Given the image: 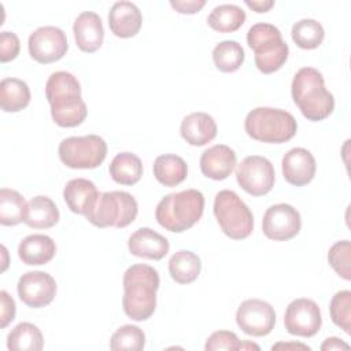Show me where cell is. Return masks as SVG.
I'll return each mask as SVG.
<instances>
[{
  "label": "cell",
  "instance_id": "38",
  "mask_svg": "<svg viewBox=\"0 0 351 351\" xmlns=\"http://www.w3.org/2000/svg\"><path fill=\"white\" fill-rule=\"evenodd\" d=\"M21 43L15 33L1 32L0 33V60L3 63L15 59L19 53Z\"/></svg>",
  "mask_w": 351,
  "mask_h": 351
},
{
  "label": "cell",
  "instance_id": "12",
  "mask_svg": "<svg viewBox=\"0 0 351 351\" xmlns=\"http://www.w3.org/2000/svg\"><path fill=\"white\" fill-rule=\"evenodd\" d=\"M284 325L288 333L300 337H311L318 333L322 325L318 304L307 298L292 300L284 315Z\"/></svg>",
  "mask_w": 351,
  "mask_h": 351
},
{
  "label": "cell",
  "instance_id": "40",
  "mask_svg": "<svg viewBox=\"0 0 351 351\" xmlns=\"http://www.w3.org/2000/svg\"><path fill=\"white\" fill-rule=\"evenodd\" d=\"M170 5L180 14H196L206 5V0H171Z\"/></svg>",
  "mask_w": 351,
  "mask_h": 351
},
{
  "label": "cell",
  "instance_id": "31",
  "mask_svg": "<svg viewBox=\"0 0 351 351\" xmlns=\"http://www.w3.org/2000/svg\"><path fill=\"white\" fill-rule=\"evenodd\" d=\"M27 203L25 197L14 189H0V223L4 226H14L23 222Z\"/></svg>",
  "mask_w": 351,
  "mask_h": 351
},
{
  "label": "cell",
  "instance_id": "13",
  "mask_svg": "<svg viewBox=\"0 0 351 351\" xmlns=\"http://www.w3.org/2000/svg\"><path fill=\"white\" fill-rule=\"evenodd\" d=\"M236 322L244 333L262 337L273 330L276 313L273 306L265 300L247 299L237 308Z\"/></svg>",
  "mask_w": 351,
  "mask_h": 351
},
{
  "label": "cell",
  "instance_id": "44",
  "mask_svg": "<svg viewBox=\"0 0 351 351\" xmlns=\"http://www.w3.org/2000/svg\"><path fill=\"white\" fill-rule=\"evenodd\" d=\"M245 348H255V350H259V346H256V344H254V343H248V341L241 343V344H240V350H245Z\"/></svg>",
  "mask_w": 351,
  "mask_h": 351
},
{
  "label": "cell",
  "instance_id": "14",
  "mask_svg": "<svg viewBox=\"0 0 351 351\" xmlns=\"http://www.w3.org/2000/svg\"><path fill=\"white\" fill-rule=\"evenodd\" d=\"M302 228L299 211L287 203L270 206L262 219V230L265 236L276 241H287L295 237Z\"/></svg>",
  "mask_w": 351,
  "mask_h": 351
},
{
  "label": "cell",
  "instance_id": "2",
  "mask_svg": "<svg viewBox=\"0 0 351 351\" xmlns=\"http://www.w3.org/2000/svg\"><path fill=\"white\" fill-rule=\"evenodd\" d=\"M159 282L156 269L149 265L137 263L126 269L123 274L122 307L129 318L145 321L154 314Z\"/></svg>",
  "mask_w": 351,
  "mask_h": 351
},
{
  "label": "cell",
  "instance_id": "10",
  "mask_svg": "<svg viewBox=\"0 0 351 351\" xmlns=\"http://www.w3.org/2000/svg\"><path fill=\"white\" fill-rule=\"evenodd\" d=\"M236 180L247 193L262 196L269 193L274 186L276 173L267 158L251 155L237 165Z\"/></svg>",
  "mask_w": 351,
  "mask_h": 351
},
{
  "label": "cell",
  "instance_id": "8",
  "mask_svg": "<svg viewBox=\"0 0 351 351\" xmlns=\"http://www.w3.org/2000/svg\"><path fill=\"white\" fill-rule=\"evenodd\" d=\"M214 215L221 230L233 240L247 239L254 229V215L240 196L229 189L219 191L214 199Z\"/></svg>",
  "mask_w": 351,
  "mask_h": 351
},
{
  "label": "cell",
  "instance_id": "4",
  "mask_svg": "<svg viewBox=\"0 0 351 351\" xmlns=\"http://www.w3.org/2000/svg\"><path fill=\"white\" fill-rule=\"evenodd\" d=\"M204 196L197 189H185L166 195L156 206L155 218L169 232L191 229L203 215Z\"/></svg>",
  "mask_w": 351,
  "mask_h": 351
},
{
  "label": "cell",
  "instance_id": "9",
  "mask_svg": "<svg viewBox=\"0 0 351 351\" xmlns=\"http://www.w3.org/2000/svg\"><path fill=\"white\" fill-rule=\"evenodd\" d=\"M62 163L70 169H95L107 155V144L97 134L73 136L62 140L58 148Z\"/></svg>",
  "mask_w": 351,
  "mask_h": 351
},
{
  "label": "cell",
  "instance_id": "32",
  "mask_svg": "<svg viewBox=\"0 0 351 351\" xmlns=\"http://www.w3.org/2000/svg\"><path fill=\"white\" fill-rule=\"evenodd\" d=\"M245 53L234 40H225L217 44L213 49V60L215 67L222 73H233L239 70L244 62Z\"/></svg>",
  "mask_w": 351,
  "mask_h": 351
},
{
  "label": "cell",
  "instance_id": "3",
  "mask_svg": "<svg viewBox=\"0 0 351 351\" xmlns=\"http://www.w3.org/2000/svg\"><path fill=\"white\" fill-rule=\"evenodd\" d=\"M293 103L308 121H322L335 110V97L325 88L322 74L314 67H302L291 85Z\"/></svg>",
  "mask_w": 351,
  "mask_h": 351
},
{
  "label": "cell",
  "instance_id": "7",
  "mask_svg": "<svg viewBox=\"0 0 351 351\" xmlns=\"http://www.w3.org/2000/svg\"><path fill=\"white\" fill-rule=\"evenodd\" d=\"M137 213V202L130 193L111 191L100 193L95 206L85 217L97 228H125L136 219Z\"/></svg>",
  "mask_w": 351,
  "mask_h": 351
},
{
  "label": "cell",
  "instance_id": "22",
  "mask_svg": "<svg viewBox=\"0 0 351 351\" xmlns=\"http://www.w3.org/2000/svg\"><path fill=\"white\" fill-rule=\"evenodd\" d=\"M100 192L96 185L86 178H73L63 189V199L67 207L75 213L86 215L95 206Z\"/></svg>",
  "mask_w": 351,
  "mask_h": 351
},
{
  "label": "cell",
  "instance_id": "1",
  "mask_svg": "<svg viewBox=\"0 0 351 351\" xmlns=\"http://www.w3.org/2000/svg\"><path fill=\"white\" fill-rule=\"evenodd\" d=\"M45 96L58 126L74 128L85 121L86 104L81 96V85L71 73H52L45 84Z\"/></svg>",
  "mask_w": 351,
  "mask_h": 351
},
{
  "label": "cell",
  "instance_id": "20",
  "mask_svg": "<svg viewBox=\"0 0 351 351\" xmlns=\"http://www.w3.org/2000/svg\"><path fill=\"white\" fill-rule=\"evenodd\" d=\"M141 11L132 1H117L110 8L108 26L117 37L129 38L136 36L141 27Z\"/></svg>",
  "mask_w": 351,
  "mask_h": 351
},
{
  "label": "cell",
  "instance_id": "18",
  "mask_svg": "<svg viewBox=\"0 0 351 351\" xmlns=\"http://www.w3.org/2000/svg\"><path fill=\"white\" fill-rule=\"evenodd\" d=\"M236 154L225 144H215L200 156L202 173L215 181L228 178L236 167Z\"/></svg>",
  "mask_w": 351,
  "mask_h": 351
},
{
  "label": "cell",
  "instance_id": "24",
  "mask_svg": "<svg viewBox=\"0 0 351 351\" xmlns=\"http://www.w3.org/2000/svg\"><path fill=\"white\" fill-rule=\"evenodd\" d=\"M59 210L48 196H34L27 202L23 222L33 229H48L58 223Z\"/></svg>",
  "mask_w": 351,
  "mask_h": 351
},
{
  "label": "cell",
  "instance_id": "35",
  "mask_svg": "<svg viewBox=\"0 0 351 351\" xmlns=\"http://www.w3.org/2000/svg\"><path fill=\"white\" fill-rule=\"evenodd\" d=\"M330 318L346 333H351V292L344 289L335 293L329 304Z\"/></svg>",
  "mask_w": 351,
  "mask_h": 351
},
{
  "label": "cell",
  "instance_id": "39",
  "mask_svg": "<svg viewBox=\"0 0 351 351\" xmlns=\"http://www.w3.org/2000/svg\"><path fill=\"white\" fill-rule=\"evenodd\" d=\"M0 304H1V318L0 326L5 328L15 318V302L8 295L7 291L0 292Z\"/></svg>",
  "mask_w": 351,
  "mask_h": 351
},
{
  "label": "cell",
  "instance_id": "42",
  "mask_svg": "<svg viewBox=\"0 0 351 351\" xmlns=\"http://www.w3.org/2000/svg\"><path fill=\"white\" fill-rule=\"evenodd\" d=\"M245 4L252 8L255 12H267L273 5H274V1L273 0H255V1H250L247 0Z\"/></svg>",
  "mask_w": 351,
  "mask_h": 351
},
{
  "label": "cell",
  "instance_id": "27",
  "mask_svg": "<svg viewBox=\"0 0 351 351\" xmlns=\"http://www.w3.org/2000/svg\"><path fill=\"white\" fill-rule=\"evenodd\" d=\"M202 270L200 258L188 250H180L169 261V273L178 284L193 282Z\"/></svg>",
  "mask_w": 351,
  "mask_h": 351
},
{
  "label": "cell",
  "instance_id": "29",
  "mask_svg": "<svg viewBox=\"0 0 351 351\" xmlns=\"http://www.w3.org/2000/svg\"><path fill=\"white\" fill-rule=\"evenodd\" d=\"M245 22V12L236 4H219L207 16L208 26L219 33H232Z\"/></svg>",
  "mask_w": 351,
  "mask_h": 351
},
{
  "label": "cell",
  "instance_id": "41",
  "mask_svg": "<svg viewBox=\"0 0 351 351\" xmlns=\"http://www.w3.org/2000/svg\"><path fill=\"white\" fill-rule=\"evenodd\" d=\"M322 351H330V350H350V346L347 343H344L341 339L337 337H328L322 346H321Z\"/></svg>",
  "mask_w": 351,
  "mask_h": 351
},
{
  "label": "cell",
  "instance_id": "28",
  "mask_svg": "<svg viewBox=\"0 0 351 351\" xmlns=\"http://www.w3.org/2000/svg\"><path fill=\"white\" fill-rule=\"evenodd\" d=\"M30 103L27 84L18 78H3L0 82V106L5 112H16Z\"/></svg>",
  "mask_w": 351,
  "mask_h": 351
},
{
  "label": "cell",
  "instance_id": "16",
  "mask_svg": "<svg viewBox=\"0 0 351 351\" xmlns=\"http://www.w3.org/2000/svg\"><path fill=\"white\" fill-rule=\"evenodd\" d=\"M285 181L295 186L307 185L315 176V159L313 154L302 147L289 149L281 162Z\"/></svg>",
  "mask_w": 351,
  "mask_h": 351
},
{
  "label": "cell",
  "instance_id": "5",
  "mask_svg": "<svg viewBox=\"0 0 351 351\" xmlns=\"http://www.w3.org/2000/svg\"><path fill=\"white\" fill-rule=\"evenodd\" d=\"M244 128L247 134L256 141L281 144L296 134L298 123L285 110L256 107L247 114Z\"/></svg>",
  "mask_w": 351,
  "mask_h": 351
},
{
  "label": "cell",
  "instance_id": "23",
  "mask_svg": "<svg viewBox=\"0 0 351 351\" xmlns=\"http://www.w3.org/2000/svg\"><path fill=\"white\" fill-rule=\"evenodd\" d=\"M56 254L55 241L47 234H29L18 245L21 261L29 266L48 263Z\"/></svg>",
  "mask_w": 351,
  "mask_h": 351
},
{
  "label": "cell",
  "instance_id": "25",
  "mask_svg": "<svg viewBox=\"0 0 351 351\" xmlns=\"http://www.w3.org/2000/svg\"><path fill=\"white\" fill-rule=\"evenodd\" d=\"M154 176L165 186H176L188 176L185 160L174 154H165L154 162Z\"/></svg>",
  "mask_w": 351,
  "mask_h": 351
},
{
  "label": "cell",
  "instance_id": "21",
  "mask_svg": "<svg viewBox=\"0 0 351 351\" xmlns=\"http://www.w3.org/2000/svg\"><path fill=\"white\" fill-rule=\"evenodd\" d=\"M180 133L188 144L202 147L215 138L217 123L207 112H192L182 119Z\"/></svg>",
  "mask_w": 351,
  "mask_h": 351
},
{
  "label": "cell",
  "instance_id": "6",
  "mask_svg": "<svg viewBox=\"0 0 351 351\" xmlns=\"http://www.w3.org/2000/svg\"><path fill=\"white\" fill-rule=\"evenodd\" d=\"M247 44L255 53V66L263 74L280 70L288 59V44L282 40L280 29L271 23L252 25L247 33Z\"/></svg>",
  "mask_w": 351,
  "mask_h": 351
},
{
  "label": "cell",
  "instance_id": "15",
  "mask_svg": "<svg viewBox=\"0 0 351 351\" xmlns=\"http://www.w3.org/2000/svg\"><path fill=\"white\" fill-rule=\"evenodd\" d=\"M19 299L32 308L48 306L56 295V282L45 271L34 270L21 276L16 285Z\"/></svg>",
  "mask_w": 351,
  "mask_h": 351
},
{
  "label": "cell",
  "instance_id": "17",
  "mask_svg": "<svg viewBox=\"0 0 351 351\" xmlns=\"http://www.w3.org/2000/svg\"><path fill=\"white\" fill-rule=\"evenodd\" d=\"M73 33L75 44L82 52H96L104 40L101 18L93 11L81 12L74 21Z\"/></svg>",
  "mask_w": 351,
  "mask_h": 351
},
{
  "label": "cell",
  "instance_id": "26",
  "mask_svg": "<svg viewBox=\"0 0 351 351\" xmlns=\"http://www.w3.org/2000/svg\"><path fill=\"white\" fill-rule=\"evenodd\" d=\"M108 171L117 184L134 185L143 176V163L137 155L121 152L111 160Z\"/></svg>",
  "mask_w": 351,
  "mask_h": 351
},
{
  "label": "cell",
  "instance_id": "30",
  "mask_svg": "<svg viewBox=\"0 0 351 351\" xmlns=\"http://www.w3.org/2000/svg\"><path fill=\"white\" fill-rule=\"evenodd\" d=\"M43 347V333L30 322L18 324L7 336V348L11 351H40Z\"/></svg>",
  "mask_w": 351,
  "mask_h": 351
},
{
  "label": "cell",
  "instance_id": "43",
  "mask_svg": "<svg viewBox=\"0 0 351 351\" xmlns=\"http://www.w3.org/2000/svg\"><path fill=\"white\" fill-rule=\"evenodd\" d=\"M310 350L308 346L306 344H302V343H277L271 347V350Z\"/></svg>",
  "mask_w": 351,
  "mask_h": 351
},
{
  "label": "cell",
  "instance_id": "37",
  "mask_svg": "<svg viewBox=\"0 0 351 351\" xmlns=\"http://www.w3.org/2000/svg\"><path fill=\"white\" fill-rule=\"evenodd\" d=\"M241 341L236 333L230 330H217L206 341V351H221V350H240Z\"/></svg>",
  "mask_w": 351,
  "mask_h": 351
},
{
  "label": "cell",
  "instance_id": "11",
  "mask_svg": "<svg viewBox=\"0 0 351 351\" xmlns=\"http://www.w3.org/2000/svg\"><path fill=\"white\" fill-rule=\"evenodd\" d=\"M27 48L36 62L48 64L62 59L69 49V44L62 29L56 26H41L29 36Z\"/></svg>",
  "mask_w": 351,
  "mask_h": 351
},
{
  "label": "cell",
  "instance_id": "19",
  "mask_svg": "<svg viewBox=\"0 0 351 351\" xmlns=\"http://www.w3.org/2000/svg\"><path fill=\"white\" fill-rule=\"evenodd\" d=\"M128 248L134 256L159 261L166 256L170 244L166 237L151 228H140L130 234Z\"/></svg>",
  "mask_w": 351,
  "mask_h": 351
},
{
  "label": "cell",
  "instance_id": "36",
  "mask_svg": "<svg viewBox=\"0 0 351 351\" xmlns=\"http://www.w3.org/2000/svg\"><path fill=\"white\" fill-rule=\"evenodd\" d=\"M350 258H351V244L348 240L337 241L329 248V252H328L329 265L341 278L347 281H350L351 278Z\"/></svg>",
  "mask_w": 351,
  "mask_h": 351
},
{
  "label": "cell",
  "instance_id": "33",
  "mask_svg": "<svg viewBox=\"0 0 351 351\" xmlns=\"http://www.w3.org/2000/svg\"><path fill=\"white\" fill-rule=\"evenodd\" d=\"M292 40L302 49L318 48L325 37L324 27L315 19L304 18L298 21L291 30Z\"/></svg>",
  "mask_w": 351,
  "mask_h": 351
},
{
  "label": "cell",
  "instance_id": "34",
  "mask_svg": "<svg viewBox=\"0 0 351 351\" xmlns=\"http://www.w3.org/2000/svg\"><path fill=\"white\" fill-rule=\"evenodd\" d=\"M145 346V335L136 325H123L118 328L110 340V348L114 351L128 350L140 351Z\"/></svg>",
  "mask_w": 351,
  "mask_h": 351
}]
</instances>
